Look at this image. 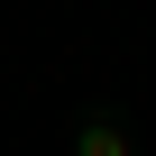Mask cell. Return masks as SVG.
<instances>
[{"label":"cell","instance_id":"6da1fadb","mask_svg":"<svg viewBox=\"0 0 156 156\" xmlns=\"http://www.w3.org/2000/svg\"><path fill=\"white\" fill-rule=\"evenodd\" d=\"M73 156H138V138L119 119H83V129H73Z\"/></svg>","mask_w":156,"mask_h":156}]
</instances>
